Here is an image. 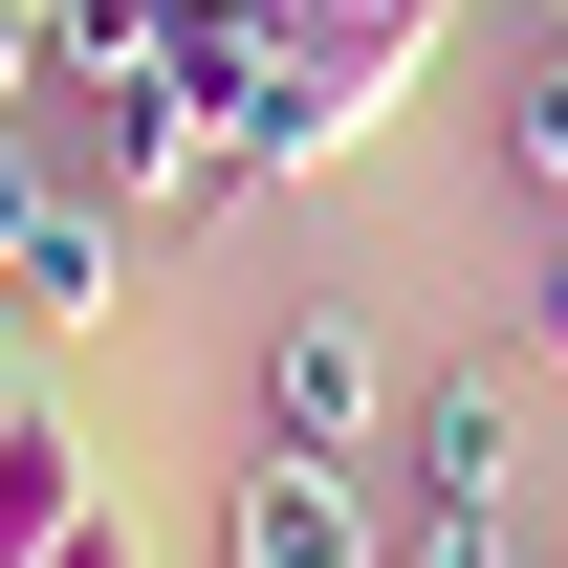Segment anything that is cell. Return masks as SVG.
Wrapping results in <instances>:
<instances>
[{
	"mask_svg": "<svg viewBox=\"0 0 568 568\" xmlns=\"http://www.w3.org/2000/svg\"><path fill=\"white\" fill-rule=\"evenodd\" d=\"M459 0H263V22H197V110L241 175H351L394 132V88L437 67Z\"/></svg>",
	"mask_w": 568,
	"mask_h": 568,
	"instance_id": "1",
	"label": "cell"
},
{
	"mask_svg": "<svg viewBox=\"0 0 568 568\" xmlns=\"http://www.w3.org/2000/svg\"><path fill=\"white\" fill-rule=\"evenodd\" d=\"M0 306H22V328H110V306H132L110 197H88V175L22 132V110H0Z\"/></svg>",
	"mask_w": 568,
	"mask_h": 568,
	"instance_id": "2",
	"label": "cell"
},
{
	"mask_svg": "<svg viewBox=\"0 0 568 568\" xmlns=\"http://www.w3.org/2000/svg\"><path fill=\"white\" fill-rule=\"evenodd\" d=\"M394 416H416V394H394V351H372L351 306H284V328H263V437H284V459H372Z\"/></svg>",
	"mask_w": 568,
	"mask_h": 568,
	"instance_id": "3",
	"label": "cell"
},
{
	"mask_svg": "<svg viewBox=\"0 0 568 568\" xmlns=\"http://www.w3.org/2000/svg\"><path fill=\"white\" fill-rule=\"evenodd\" d=\"M219 568H394V503L351 481V459H241V481H219Z\"/></svg>",
	"mask_w": 568,
	"mask_h": 568,
	"instance_id": "4",
	"label": "cell"
},
{
	"mask_svg": "<svg viewBox=\"0 0 568 568\" xmlns=\"http://www.w3.org/2000/svg\"><path fill=\"white\" fill-rule=\"evenodd\" d=\"M67 525H110V481H88V437L44 416V394H0V568H44Z\"/></svg>",
	"mask_w": 568,
	"mask_h": 568,
	"instance_id": "5",
	"label": "cell"
},
{
	"mask_svg": "<svg viewBox=\"0 0 568 568\" xmlns=\"http://www.w3.org/2000/svg\"><path fill=\"white\" fill-rule=\"evenodd\" d=\"M394 437H416V503H503L525 481V394H503V372H437Z\"/></svg>",
	"mask_w": 568,
	"mask_h": 568,
	"instance_id": "6",
	"label": "cell"
},
{
	"mask_svg": "<svg viewBox=\"0 0 568 568\" xmlns=\"http://www.w3.org/2000/svg\"><path fill=\"white\" fill-rule=\"evenodd\" d=\"M503 175H525V197H568V44L503 88Z\"/></svg>",
	"mask_w": 568,
	"mask_h": 568,
	"instance_id": "7",
	"label": "cell"
},
{
	"mask_svg": "<svg viewBox=\"0 0 568 568\" xmlns=\"http://www.w3.org/2000/svg\"><path fill=\"white\" fill-rule=\"evenodd\" d=\"M394 568H525V547H503V503H416V525H394Z\"/></svg>",
	"mask_w": 568,
	"mask_h": 568,
	"instance_id": "8",
	"label": "cell"
},
{
	"mask_svg": "<svg viewBox=\"0 0 568 568\" xmlns=\"http://www.w3.org/2000/svg\"><path fill=\"white\" fill-rule=\"evenodd\" d=\"M525 351L568 372V241H547V263H525Z\"/></svg>",
	"mask_w": 568,
	"mask_h": 568,
	"instance_id": "9",
	"label": "cell"
},
{
	"mask_svg": "<svg viewBox=\"0 0 568 568\" xmlns=\"http://www.w3.org/2000/svg\"><path fill=\"white\" fill-rule=\"evenodd\" d=\"M44 568H153V547H132V525H67V547H44Z\"/></svg>",
	"mask_w": 568,
	"mask_h": 568,
	"instance_id": "10",
	"label": "cell"
},
{
	"mask_svg": "<svg viewBox=\"0 0 568 568\" xmlns=\"http://www.w3.org/2000/svg\"><path fill=\"white\" fill-rule=\"evenodd\" d=\"M175 22H263V0H175Z\"/></svg>",
	"mask_w": 568,
	"mask_h": 568,
	"instance_id": "11",
	"label": "cell"
},
{
	"mask_svg": "<svg viewBox=\"0 0 568 568\" xmlns=\"http://www.w3.org/2000/svg\"><path fill=\"white\" fill-rule=\"evenodd\" d=\"M0 394H22V372H0Z\"/></svg>",
	"mask_w": 568,
	"mask_h": 568,
	"instance_id": "12",
	"label": "cell"
}]
</instances>
